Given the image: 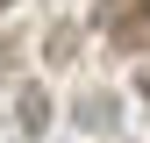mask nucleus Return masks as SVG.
I'll list each match as a JSON object with an SVG mask.
<instances>
[{"label": "nucleus", "instance_id": "20e7f679", "mask_svg": "<svg viewBox=\"0 0 150 143\" xmlns=\"http://www.w3.org/2000/svg\"><path fill=\"white\" fill-rule=\"evenodd\" d=\"M7 72H14V43L0 36V79H7Z\"/></svg>", "mask_w": 150, "mask_h": 143}, {"label": "nucleus", "instance_id": "f257e3e1", "mask_svg": "<svg viewBox=\"0 0 150 143\" xmlns=\"http://www.w3.org/2000/svg\"><path fill=\"white\" fill-rule=\"evenodd\" d=\"M93 22L115 36L122 50H136L143 36H150V0H100V7H93Z\"/></svg>", "mask_w": 150, "mask_h": 143}, {"label": "nucleus", "instance_id": "7ed1b4c3", "mask_svg": "<svg viewBox=\"0 0 150 143\" xmlns=\"http://www.w3.org/2000/svg\"><path fill=\"white\" fill-rule=\"evenodd\" d=\"M79 122H86V129H107V122H115V100H107V93L79 100Z\"/></svg>", "mask_w": 150, "mask_h": 143}, {"label": "nucleus", "instance_id": "423d86ee", "mask_svg": "<svg viewBox=\"0 0 150 143\" xmlns=\"http://www.w3.org/2000/svg\"><path fill=\"white\" fill-rule=\"evenodd\" d=\"M0 7H14V0H0Z\"/></svg>", "mask_w": 150, "mask_h": 143}, {"label": "nucleus", "instance_id": "39448f33", "mask_svg": "<svg viewBox=\"0 0 150 143\" xmlns=\"http://www.w3.org/2000/svg\"><path fill=\"white\" fill-rule=\"evenodd\" d=\"M143 100H150V79H143Z\"/></svg>", "mask_w": 150, "mask_h": 143}, {"label": "nucleus", "instance_id": "f03ea898", "mask_svg": "<svg viewBox=\"0 0 150 143\" xmlns=\"http://www.w3.org/2000/svg\"><path fill=\"white\" fill-rule=\"evenodd\" d=\"M14 122H22V136H43V129H50V93H43V86H22Z\"/></svg>", "mask_w": 150, "mask_h": 143}]
</instances>
